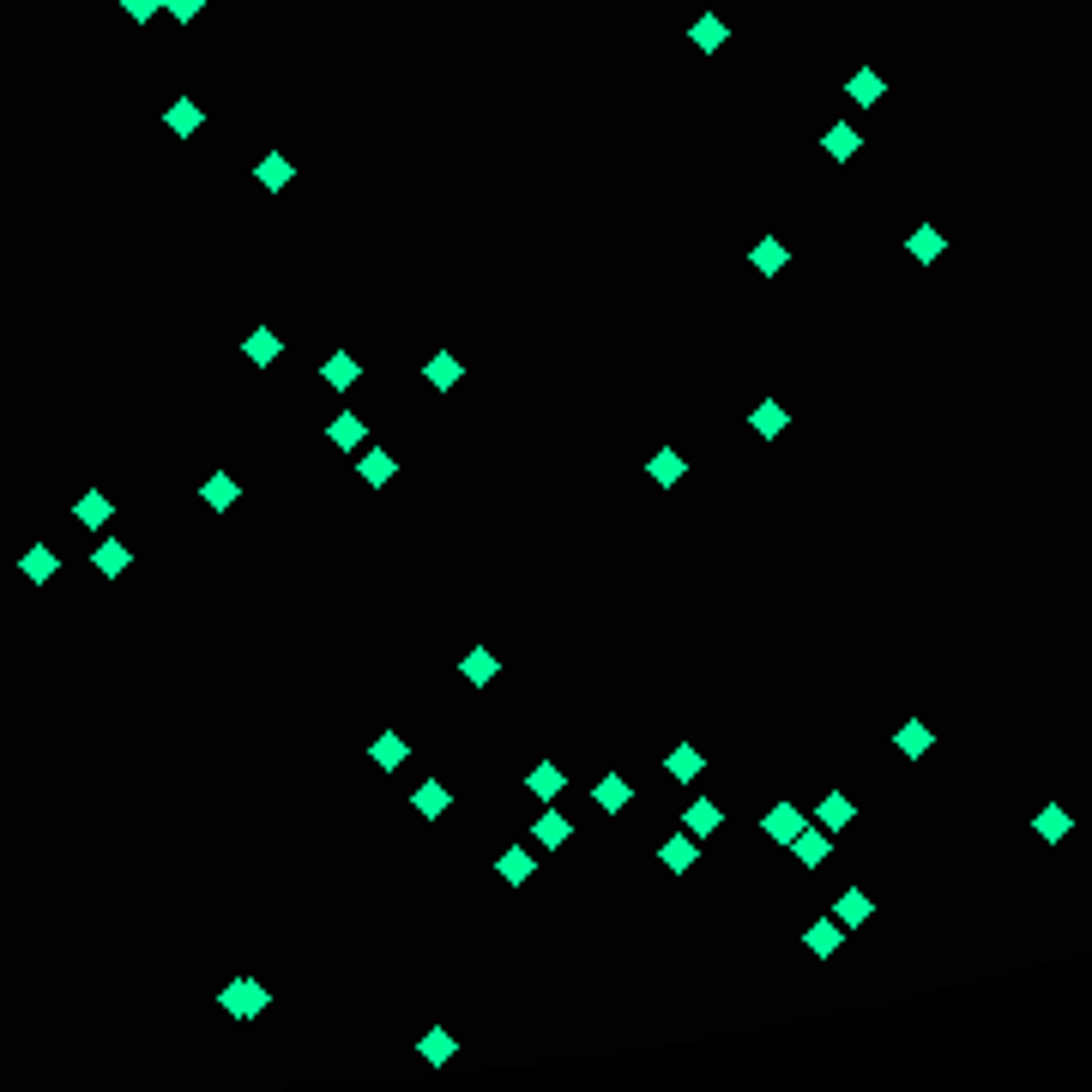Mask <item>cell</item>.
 I'll return each mask as SVG.
<instances>
[{
  "label": "cell",
  "mask_w": 1092,
  "mask_h": 1092,
  "mask_svg": "<svg viewBox=\"0 0 1092 1092\" xmlns=\"http://www.w3.org/2000/svg\"><path fill=\"white\" fill-rule=\"evenodd\" d=\"M375 754H380V761H387V767H393V761H405V742H393V737H380V742H375Z\"/></svg>",
  "instance_id": "obj_35"
},
{
  "label": "cell",
  "mask_w": 1092,
  "mask_h": 1092,
  "mask_svg": "<svg viewBox=\"0 0 1092 1092\" xmlns=\"http://www.w3.org/2000/svg\"><path fill=\"white\" fill-rule=\"evenodd\" d=\"M205 501H212V507H229V501H236V483H229V477H212V483H205Z\"/></svg>",
  "instance_id": "obj_29"
},
{
  "label": "cell",
  "mask_w": 1092,
  "mask_h": 1092,
  "mask_svg": "<svg viewBox=\"0 0 1092 1092\" xmlns=\"http://www.w3.org/2000/svg\"><path fill=\"white\" fill-rule=\"evenodd\" d=\"M441 803H447V796H441V785H422V791H417V809H429V815H435Z\"/></svg>",
  "instance_id": "obj_37"
},
{
  "label": "cell",
  "mask_w": 1092,
  "mask_h": 1092,
  "mask_svg": "<svg viewBox=\"0 0 1092 1092\" xmlns=\"http://www.w3.org/2000/svg\"><path fill=\"white\" fill-rule=\"evenodd\" d=\"M260 182H266V187H284V182H290V158H284V151H272V158L260 163Z\"/></svg>",
  "instance_id": "obj_18"
},
{
  "label": "cell",
  "mask_w": 1092,
  "mask_h": 1092,
  "mask_svg": "<svg viewBox=\"0 0 1092 1092\" xmlns=\"http://www.w3.org/2000/svg\"><path fill=\"white\" fill-rule=\"evenodd\" d=\"M97 568H103V574H121V568H127V549H121V544H103V549H97Z\"/></svg>",
  "instance_id": "obj_28"
},
{
  "label": "cell",
  "mask_w": 1092,
  "mask_h": 1092,
  "mask_svg": "<svg viewBox=\"0 0 1092 1092\" xmlns=\"http://www.w3.org/2000/svg\"><path fill=\"white\" fill-rule=\"evenodd\" d=\"M170 127H175V133H194V127H200V109H194V103H175V109H170Z\"/></svg>",
  "instance_id": "obj_23"
},
{
  "label": "cell",
  "mask_w": 1092,
  "mask_h": 1092,
  "mask_svg": "<svg viewBox=\"0 0 1092 1092\" xmlns=\"http://www.w3.org/2000/svg\"><path fill=\"white\" fill-rule=\"evenodd\" d=\"M163 7H170L182 24H194V19H200V0H163Z\"/></svg>",
  "instance_id": "obj_34"
},
{
  "label": "cell",
  "mask_w": 1092,
  "mask_h": 1092,
  "mask_svg": "<svg viewBox=\"0 0 1092 1092\" xmlns=\"http://www.w3.org/2000/svg\"><path fill=\"white\" fill-rule=\"evenodd\" d=\"M465 676H471V683H490V676H495V658H490V652H471V658H465Z\"/></svg>",
  "instance_id": "obj_25"
},
{
  "label": "cell",
  "mask_w": 1092,
  "mask_h": 1092,
  "mask_svg": "<svg viewBox=\"0 0 1092 1092\" xmlns=\"http://www.w3.org/2000/svg\"><path fill=\"white\" fill-rule=\"evenodd\" d=\"M79 519L103 525V519H109V501H103V495H85V501H79Z\"/></svg>",
  "instance_id": "obj_32"
},
{
  "label": "cell",
  "mask_w": 1092,
  "mask_h": 1092,
  "mask_svg": "<svg viewBox=\"0 0 1092 1092\" xmlns=\"http://www.w3.org/2000/svg\"><path fill=\"white\" fill-rule=\"evenodd\" d=\"M851 815H857L851 796H845V791H827V796H821V809H815V827L839 833V827H851Z\"/></svg>",
  "instance_id": "obj_1"
},
{
  "label": "cell",
  "mask_w": 1092,
  "mask_h": 1092,
  "mask_svg": "<svg viewBox=\"0 0 1092 1092\" xmlns=\"http://www.w3.org/2000/svg\"><path fill=\"white\" fill-rule=\"evenodd\" d=\"M754 429H761V435H779V429H785V410H779V405H761V410H754Z\"/></svg>",
  "instance_id": "obj_24"
},
{
  "label": "cell",
  "mask_w": 1092,
  "mask_h": 1092,
  "mask_svg": "<svg viewBox=\"0 0 1092 1092\" xmlns=\"http://www.w3.org/2000/svg\"><path fill=\"white\" fill-rule=\"evenodd\" d=\"M796 833H803V815H796L791 803H773L767 809V839H779V845H791Z\"/></svg>",
  "instance_id": "obj_6"
},
{
  "label": "cell",
  "mask_w": 1092,
  "mask_h": 1092,
  "mask_svg": "<svg viewBox=\"0 0 1092 1092\" xmlns=\"http://www.w3.org/2000/svg\"><path fill=\"white\" fill-rule=\"evenodd\" d=\"M683 821H688V833H695V839H706V833L718 827V803H695Z\"/></svg>",
  "instance_id": "obj_13"
},
{
  "label": "cell",
  "mask_w": 1092,
  "mask_h": 1092,
  "mask_svg": "<svg viewBox=\"0 0 1092 1092\" xmlns=\"http://www.w3.org/2000/svg\"><path fill=\"white\" fill-rule=\"evenodd\" d=\"M905 248H911V260H918V266H930V260H942L947 236H942L935 224H918V229H911V242H905Z\"/></svg>",
  "instance_id": "obj_2"
},
{
  "label": "cell",
  "mask_w": 1092,
  "mask_h": 1092,
  "mask_svg": "<svg viewBox=\"0 0 1092 1092\" xmlns=\"http://www.w3.org/2000/svg\"><path fill=\"white\" fill-rule=\"evenodd\" d=\"M24 574H31V580H48V574H55V556H48V549H31V556H24Z\"/></svg>",
  "instance_id": "obj_22"
},
{
  "label": "cell",
  "mask_w": 1092,
  "mask_h": 1092,
  "mask_svg": "<svg viewBox=\"0 0 1092 1092\" xmlns=\"http://www.w3.org/2000/svg\"><path fill=\"white\" fill-rule=\"evenodd\" d=\"M127 19H139V24L158 19V0H127Z\"/></svg>",
  "instance_id": "obj_36"
},
{
  "label": "cell",
  "mask_w": 1092,
  "mask_h": 1092,
  "mask_svg": "<svg viewBox=\"0 0 1092 1092\" xmlns=\"http://www.w3.org/2000/svg\"><path fill=\"white\" fill-rule=\"evenodd\" d=\"M532 791H537V796H556V791H561V773H556V767H537V773H532Z\"/></svg>",
  "instance_id": "obj_31"
},
{
  "label": "cell",
  "mask_w": 1092,
  "mask_h": 1092,
  "mask_svg": "<svg viewBox=\"0 0 1092 1092\" xmlns=\"http://www.w3.org/2000/svg\"><path fill=\"white\" fill-rule=\"evenodd\" d=\"M622 796H628L622 779H603V785H598V803H603V809H622Z\"/></svg>",
  "instance_id": "obj_33"
},
{
  "label": "cell",
  "mask_w": 1092,
  "mask_h": 1092,
  "mask_svg": "<svg viewBox=\"0 0 1092 1092\" xmlns=\"http://www.w3.org/2000/svg\"><path fill=\"white\" fill-rule=\"evenodd\" d=\"M845 91H851V103H857V109H876V103L888 97V79L864 67V73H851V85H845Z\"/></svg>",
  "instance_id": "obj_5"
},
{
  "label": "cell",
  "mask_w": 1092,
  "mask_h": 1092,
  "mask_svg": "<svg viewBox=\"0 0 1092 1092\" xmlns=\"http://www.w3.org/2000/svg\"><path fill=\"white\" fill-rule=\"evenodd\" d=\"M422 1057H429V1062H447V1057H453V1038H447V1032H429V1038H422Z\"/></svg>",
  "instance_id": "obj_27"
},
{
  "label": "cell",
  "mask_w": 1092,
  "mask_h": 1092,
  "mask_svg": "<svg viewBox=\"0 0 1092 1092\" xmlns=\"http://www.w3.org/2000/svg\"><path fill=\"white\" fill-rule=\"evenodd\" d=\"M224 1008H236V1020H248V1014L266 1008V990H260V984H229V990H224Z\"/></svg>",
  "instance_id": "obj_7"
},
{
  "label": "cell",
  "mask_w": 1092,
  "mask_h": 1092,
  "mask_svg": "<svg viewBox=\"0 0 1092 1092\" xmlns=\"http://www.w3.org/2000/svg\"><path fill=\"white\" fill-rule=\"evenodd\" d=\"M248 356H254V363H272V356H278V339H272V332H254V339H248Z\"/></svg>",
  "instance_id": "obj_21"
},
{
  "label": "cell",
  "mask_w": 1092,
  "mask_h": 1092,
  "mask_svg": "<svg viewBox=\"0 0 1092 1092\" xmlns=\"http://www.w3.org/2000/svg\"><path fill=\"white\" fill-rule=\"evenodd\" d=\"M785 260H791V254H785V242H773V236H767L761 248H754V272H779Z\"/></svg>",
  "instance_id": "obj_11"
},
{
  "label": "cell",
  "mask_w": 1092,
  "mask_h": 1092,
  "mask_svg": "<svg viewBox=\"0 0 1092 1092\" xmlns=\"http://www.w3.org/2000/svg\"><path fill=\"white\" fill-rule=\"evenodd\" d=\"M525 876H532V851H507V857H501V881H513V888H519Z\"/></svg>",
  "instance_id": "obj_16"
},
{
  "label": "cell",
  "mask_w": 1092,
  "mask_h": 1092,
  "mask_svg": "<svg viewBox=\"0 0 1092 1092\" xmlns=\"http://www.w3.org/2000/svg\"><path fill=\"white\" fill-rule=\"evenodd\" d=\"M1032 827H1038V839H1044V845H1062V839H1069V827H1074V821H1069V809H1062V803H1044V809H1038V821H1032Z\"/></svg>",
  "instance_id": "obj_3"
},
{
  "label": "cell",
  "mask_w": 1092,
  "mask_h": 1092,
  "mask_svg": "<svg viewBox=\"0 0 1092 1092\" xmlns=\"http://www.w3.org/2000/svg\"><path fill=\"white\" fill-rule=\"evenodd\" d=\"M459 375H465V368H459L453 356H435V363H429V380H435V387H453Z\"/></svg>",
  "instance_id": "obj_20"
},
{
  "label": "cell",
  "mask_w": 1092,
  "mask_h": 1092,
  "mask_svg": "<svg viewBox=\"0 0 1092 1092\" xmlns=\"http://www.w3.org/2000/svg\"><path fill=\"white\" fill-rule=\"evenodd\" d=\"M363 417H339V422H332V447H344V453H351V447H363Z\"/></svg>",
  "instance_id": "obj_10"
},
{
  "label": "cell",
  "mask_w": 1092,
  "mask_h": 1092,
  "mask_svg": "<svg viewBox=\"0 0 1092 1092\" xmlns=\"http://www.w3.org/2000/svg\"><path fill=\"white\" fill-rule=\"evenodd\" d=\"M664 864H670L676 876H683V869H695V839H688V833H683V839H670V845H664Z\"/></svg>",
  "instance_id": "obj_14"
},
{
  "label": "cell",
  "mask_w": 1092,
  "mask_h": 1092,
  "mask_svg": "<svg viewBox=\"0 0 1092 1092\" xmlns=\"http://www.w3.org/2000/svg\"><path fill=\"white\" fill-rule=\"evenodd\" d=\"M796 857H803V864H821V857H827V827H821V833H796Z\"/></svg>",
  "instance_id": "obj_12"
},
{
  "label": "cell",
  "mask_w": 1092,
  "mask_h": 1092,
  "mask_svg": "<svg viewBox=\"0 0 1092 1092\" xmlns=\"http://www.w3.org/2000/svg\"><path fill=\"white\" fill-rule=\"evenodd\" d=\"M537 839H544V845H561V839H568V821H561V815H544V821H537Z\"/></svg>",
  "instance_id": "obj_26"
},
{
  "label": "cell",
  "mask_w": 1092,
  "mask_h": 1092,
  "mask_svg": "<svg viewBox=\"0 0 1092 1092\" xmlns=\"http://www.w3.org/2000/svg\"><path fill=\"white\" fill-rule=\"evenodd\" d=\"M700 767H706L700 749H676L670 754V779H700Z\"/></svg>",
  "instance_id": "obj_15"
},
{
  "label": "cell",
  "mask_w": 1092,
  "mask_h": 1092,
  "mask_svg": "<svg viewBox=\"0 0 1092 1092\" xmlns=\"http://www.w3.org/2000/svg\"><path fill=\"white\" fill-rule=\"evenodd\" d=\"M356 375H363V368H356V356H332V363H326V380H332V387H351Z\"/></svg>",
  "instance_id": "obj_19"
},
{
  "label": "cell",
  "mask_w": 1092,
  "mask_h": 1092,
  "mask_svg": "<svg viewBox=\"0 0 1092 1092\" xmlns=\"http://www.w3.org/2000/svg\"><path fill=\"white\" fill-rule=\"evenodd\" d=\"M930 725H918V718H911V725H899V737H893V749L899 754H930Z\"/></svg>",
  "instance_id": "obj_9"
},
{
  "label": "cell",
  "mask_w": 1092,
  "mask_h": 1092,
  "mask_svg": "<svg viewBox=\"0 0 1092 1092\" xmlns=\"http://www.w3.org/2000/svg\"><path fill=\"white\" fill-rule=\"evenodd\" d=\"M695 43H700V48H718V43H725V24H718V19H700V24H695Z\"/></svg>",
  "instance_id": "obj_30"
},
{
  "label": "cell",
  "mask_w": 1092,
  "mask_h": 1092,
  "mask_svg": "<svg viewBox=\"0 0 1092 1092\" xmlns=\"http://www.w3.org/2000/svg\"><path fill=\"white\" fill-rule=\"evenodd\" d=\"M821 145H827V158H833V163H851V158H857V145H864V139H857V127H851V121H833V127H827V139H821Z\"/></svg>",
  "instance_id": "obj_4"
},
{
  "label": "cell",
  "mask_w": 1092,
  "mask_h": 1092,
  "mask_svg": "<svg viewBox=\"0 0 1092 1092\" xmlns=\"http://www.w3.org/2000/svg\"><path fill=\"white\" fill-rule=\"evenodd\" d=\"M809 947H815V954H833V947H839V923H833V918H821L815 930H809Z\"/></svg>",
  "instance_id": "obj_17"
},
{
  "label": "cell",
  "mask_w": 1092,
  "mask_h": 1092,
  "mask_svg": "<svg viewBox=\"0 0 1092 1092\" xmlns=\"http://www.w3.org/2000/svg\"><path fill=\"white\" fill-rule=\"evenodd\" d=\"M876 918V905H869V893H839V930H857V923H869Z\"/></svg>",
  "instance_id": "obj_8"
}]
</instances>
